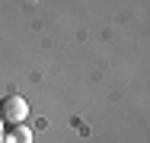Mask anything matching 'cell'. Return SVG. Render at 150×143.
<instances>
[{"label":"cell","mask_w":150,"mask_h":143,"mask_svg":"<svg viewBox=\"0 0 150 143\" xmlns=\"http://www.w3.org/2000/svg\"><path fill=\"white\" fill-rule=\"evenodd\" d=\"M3 143H32V134L23 124H16V127H10V130L3 134Z\"/></svg>","instance_id":"cell-2"},{"label":"cell","mask_w":150,"mask_h":143,"mask_svg":"<svg viewBox=\"0 0 150 143\" xmlns=\"http://www.w3.org/2000/svg\"><path fill=\"white\" fill-rule=\"evenodd\" d=\"M0 130H3V121H0Z\"/></svg>","instance_id":"cell-3"},{"label":"cell","mask_w":150,"mask_h":143,"mask_svg":"<svg viewBox=\"0 0 150 143\" xmlns=\"http://www.w3.org/2000/svg\"><path fill=\"white\" fill-rule=\"evenodd\" d=\"M26 118H29V102H26L23 95H6V99L0 102V121H3V124L16 127V124H23Z\"/></svg>","instance_id":"cell-1"}]
</instances>
